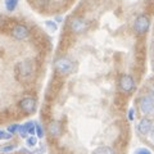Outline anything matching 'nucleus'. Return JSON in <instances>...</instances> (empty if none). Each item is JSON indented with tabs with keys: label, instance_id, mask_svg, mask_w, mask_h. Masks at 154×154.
<instances>
[{
	"label": "nucleus",
	"instance_id": "dca6fc26",
	"mask_svg": "<svg viewBox=\"0 0 154 154\" xmlns=\"http://www.w3.org/2000/svg\"><path fill=\"white\" fill-rule=\"evenodd\" d=\"M18 128H19V125H17V123H14V125H9L7 131H8V132H11V134L13 135V134L18 132Z\"/></svg>",
	"mask_w": 154,
	"mask_h": 154
},
{
	"label": "nucleus",
	"instance_id": "412c9836",
	"mask_svg": "<svg viewBox=\"0 0 154 154\" xmlns=\"http://www.w3.org/2000/svg\"><path fill=\"white\" fill-rule=\"evenodd\" d=\"M45 26L49 27L51 31H57V23H54L53 21H46L45 22Z\"/></svg>",
	"mask_w": 154,
	"mask_h": 154
},
{
	"label": "nucleus",
	"instance_id": "2eb2a0df",
	"mask_svg": "<svg viewBox=\"0 0 154 154\" xmlns=\"http://www.w3.org/2000/svg\"><path fill=\"white\" fill-rule=\"evenodd\" d=\"M13 135L8 131H4V130H0V140H9L12 139Z\"/></svg>",
	"mask_w": 154,
	"mask_h": 154
},
{
	"label": "nucleus",
	"instance_id": "0eeeda50",
	"mask_svg": "<svg viewBox=\"0 0 154 154\" xmlns=\"http://www.w3.org/2000/svg\"><path fill=\"white\" fill-rule=\"evenodd\" d=\"M18 105L25 113H33L36 109V99L32 95H26L19 100Z\"/></svg>",
	"mask_w": 154,
	"mask_h": 154
},
{
	"label": "nucleus",
	"instance_id": "7ed1b4c3",
	"mask_svg": "<svg viewBox=\"0 0 154 154\" xmlns=\"http://www.w3.org/2000/svg\"><path fill=\"white\" fill-rule=\"evenodd\" d=\"M118 86H119V90H121L123 94H131L135 90V86L136 85H135V80H134L132 76L122 75L121 77H119Z\"/></svg>",
	"mask_w": 154,
	"mask_h": 154
},
{
	"label": "nucleus",
	"instance_id": "4468645a",
	"mask_svg": "<svg viewBox=\"0 0 154 154\" xmlns=\"http://www.w3.org/2000/svg\"><path fill=\"white\" fill-rule=\"evenodd\" d=\"M26 144H27V146H35L37 144V137H35L33 135H31V136H28L26 139Z\"/></svg>",
	"mask_w": 154,
	"mask_h": 154
},
{
	"label": "nucleus",
	"instance_id": "aec40b11",
	"mask_svg": "<svg viewBox=\"0 0 154 154\" xmlns=\"http://www.w3.org/2000/svg\"><path fill=\"white\" fill-rule=\"evenodd\" d=\"M135 154H152V152L146 148H139L135 150Z\"/></svg>",
	"mask_w": 154,
	"mask_h": 154
},
{
	"label": "nucleus",
	"instance_id": "f3484780",
	"mask_svg": "<svg viewBox=\"0 0 154 154\" xmlns=\"http://www.w3.org/2000/svg\"><path fill=\"white\" fill-rule=\"evenodd\" d=\"M18 134L21 135L22 137H28V132L26 131V128H25V126H23V125H19V128H18Z\"/></svg>",
	"mask_w": 154,
	"mask_h": 154
},
{
	"label": "nucleus",
	"instance_id": "9d476101",
	"mask_svg": "<svg viewBox=\"0 0 154 154\" xmlns=\"http://www.w3.org/2000/svg\"><path fill=\"white\" fill-rule=\"evenodd\" d=\"M60 123L55 121V119H53V121L49 122V125H48V132H49V135L51 137H58L60 135Z\"/></svg>",
	"mask_w": 154,
	"mask_h": 154
},
{
	"label": "nucleus",
	"instance_id": "39448f33",
	"mask_svg": "<svg viewBox=\"0 0 154 154\" xmlns=\"http://www.w3.org/2000/svg\"><path fill=\"white\" fill-rule=\"evenodd\" d=\"M149 27H150V21H149V17L145 16V14L139 16L134 22V30L139 35H143V33L148 32Z\"/></svg>",
	"mask_w": 154,
	"mask_h": 154
},
{
	"label": "nucleus",
	"instance_id": "ddd939ff",
	"mask_svg": "<svg viewBox=\"0 0 154 154\" xmlns=\"http://www.w3.org/2000/svg\"><path fill=\"white\" fill-rule=\"evenodd\" d=\"M23 126H25V128H26V131L30 134V135H33L36 132V123L35 122H32V121H30V122H26L25 125H23Z\"/></svg>",
	"mask_w": 154,
	"mask_h": 154
},
{
	"label": "nucleus",
	"instance_id": "5701e85b",
	"mask_svg": "<svg viewBox=\"0 0 154 154\" xmlns=\"http://www.w3.org/2000/svg\"><path fill=\"white\" fill-rule=\"evenodd\" d=\"M149 135H150V141L154 144V127L152 128V131H150V134H149Z\"/></svg>",
	"mask_w": 154,
	"mask_h": 154
},
{
	"label": "nucleus",
	"instance_id": "9b49d317",
	"mask_svg": "<svg viewBox=\"0 0 154 154\" xmlns=\"http://www.w3.org/2000/svg\"><path fill=\"white\" fill-rule=\"evenodd\" d=\"M91 154H116L114 149L110 146H99L93 150Z\"/></svg>",
	"mask_w": 154,
	"mask_h": 154
},
{
	"label": "nucleus",
	"instance_id": "6ab92c4d",
	"mask_svg": "<svg viewBox=\"0 0 154 154\" xmlns=\"http://www.w3.org/2000/svg\"><path fill=\"white\" fill-rule=\"evenodd\" d=\"M14 148H16V145H13V144H11V145L2 146V149H0V152H3V153H8V152H12Z\"/></svg>",
	"mask_w": 154,
	"mask_h": 154
},
{
	"label": "nucleus",
	"instance_id": "4be33fe9",
	"mask_svg": "<svg viewBox=\"0 0 154 154\" xmlns=\"http://www.w3.org/2000/svg\"><path fill=\"white\" fill-rule=\"evenodd\" d=\"M134 109H130L128 110V114H127V117H128V119H130V121H132V119H134Z\"/></svg>",
	"mask_w": 154,
	"mask_h": 154
},
{
	"label": "nucleus",
	"instance_id": "1a4fd4ad",
	"mask_svg": "<svg viewBox=\"0 0 154 154\" xmlns=\"http://www.w3.org/2000/svg\"><path fill=\"white\" fill-rule=\"evenodd\" d=\"M152 128H153V122H152V119H149V118L140 119V122H139V125H137V131L141 135L150 134Z\"/></svg>",
	"mask_w": 154,
	"mask_h": 154
},
{
	"label": "nucleus",
	"instance_id": "f8f14e48",
	"mask_svg": "<svg viewBox=\"0 0 154 154\" xmlns=\"http://www.w3.org/2000/svg\"><path fill=\"white\" fill-rule=\"evenodd\" d=\"M19 0H4V5H5V9L8 12H14L16 8L18 7Z\"/></svg>",
	"mask_w": 154,
	"mask_h": 154
},
{
	"label": "nucleus",
	"instance_id": "a211bd4d",
	"mask_svg": "<svg viewBox=\"0 0 154 154\" xmlns=\"http://www.w3.org/2000/svg\"><path fill=\"white\" fill-rule=\"evenodd\" d=\"M36 135H37L38 139H41L42 136H44V130H42L40 123H36Z\"/></svg>",
	"mask_w": 154,
	"mask_h": 154
},
{
	"label": "nucleus",
	"instance_id": "b1692460",
	"mask_svg": "<svg viewBox=\"0 0 154 154\" xmlns=\"http://www.w3.org/2000/svg\"><path fill=\"white\" fill-rule=\"evenodd\" d=\"M62 21H63V19H62V17H55V22H62Z\"/></svg>",
	"mask_w": 154,
	"mask_h": 154
},
{
	"label": "nucleus",
	"instance_id": "f257e3e1",
	"mask_svg": "<svg viewBox=\"0 0 154 154\" xmlns=\"http://www.w3.org/2000/svg\"><path fill=\"white\" fill-rule=\"evenodd\" d=\"M16 73H17V77L21 81L30 80L33 75L32 60L31 59H23L21 62H18V64L16 66Z\"/></svg>",
	"mask_w": 154,
	"mask_h": 154
},
{
	"label": "nucleus",
	"instance_id": "6e6552de",
	"mask_svg": "<svg viewBox=\"0 0 154 154\" xmlns=\"http://www.w3.org/2000/svg\"><path fill=\"white\" fill-rule=\"evenodd\" d=\"M69 27H71V31L75 32V33H82L84 31H86L88 28V23H86L85 19L80 18V17H75L71 19L69 22Z\"/></svg>",
	"mask_w": 154,
	"mask_h": 154
},
{
	"label": "nucleus",
	"instance_id": "423d86ee",
	"mask_svg": "<svg viewBox=\"0 0 154 154\" xmlns=\"http://www.w3.org/2000/svg\"><path fill=\"white\" fill-rule=\"evenodd\" d=\"M11 33H12L13 38L19 40V41H23L30 36V28H28L25 23H18V25H16L12 28Z\"/></svg>",
	"mask_w": 154,
	"mask_h": 154
},
{
	"label": "nucleus",
	"instance_id": "f03ea898",
	"mask_svg": "<svg viewBox=\"0 0 154 154\" xmlns=\"http://www.w3.org/2000/svg\"><path fill=\"white\" fill-rule=\"evenodd\" d=\"M73 68H75V64L69 58L62 57V58H58L54 62V69L59 75H69L73 71Z\"/></svg>",
	"mask_w": 154,
	"mask_h": 154
},
{
	"label": "nucleus",
	"instance_id": "20e7f679",
	"mask_svg": "<svg viewBox=\"0 0 154 154\" xmlns=\"http://www.w3.org/2000/svg\"><path fill=\"white\" fill-rule=\"evenodd\" d=\"M139 109L143 114H150L154 112V96L144 95L139 99Z\"/></svg>",
	"mask_w": 154,
	"mask_h": 154
}]
</instances>
